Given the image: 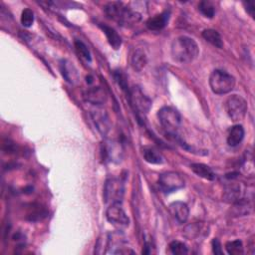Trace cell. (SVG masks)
<instances>
[{
    "instance_id": "7402d4cb",
    "label": "cell",
    "mask_w": 255,
    "mask_h": 255,
    "mask_svg": "<svg viewBox=\"0 0 255 255\" xmlns=\"http://www.w3.org/2000/svg\"><path fill=\"white\" fill-rule=\"evenodd\" d=\"M143 157L146 161L152 164H160L163 162L161 154L157 149L152 147H148L143 150Z\"/></svg>"
},
{
    "instance_id": "603a6c76",
    "label": "cell",
    "mask_w": 255,
    "mask_h": 255,
    "mask_svg": "<svg viewBox=\"0 0 255 255\" xmlns=\"http://www.w3.org/2000/svg\"><path fill=\"white\" fill-rule=\"evenodd\" d=\"M198 11L206 18H212L216 14V7L210 1H201L198 4Z\"/></svg>"
},
{
    "instance_id": "f1b7e54d",
    "label": "cell",
    "mask_w": 255,
    "mask_h": 255,
    "mask_svg": "<svg viewBox=\"0 0 255 255\" xmlns=\"http://www.w3.org/2000/svg\"><path fill=\"white\" fill-rule=\"evenodd\" d=\"M212 251L216 254H223L222 250V244L218 238H215L212 240Z\"/></svg>"
},
{
    "instance_id": "2e32d148",
    "label": "cell",
    "mask_w": 255,
    "mask_h": 255,
    "mask_svg": "<svg viewBox=\"0 0 255 255\" xmlns=\"http://www.w3.org/2000/svg\"><path fill=\"white\" fill-rule=\"evenodd\" d=\"M244 129L241 125H235L233 126L230 131L229 134L227 136V144L229 147H237L238 145L241 144V142L244 139Z\"/></svg>"
},
{
    "instance_id": "44dd1931",
    "label": "cell",
    "mask_w": 255,
    "mask_h": 255,
    "mask_svg": "<svg viewBox=\"0 0 255 255\" xmlns=\"http://www.w3.org/2000/svg\"><path fill=\"white\" fill-rule=\"evenodd\" d=\"M203 39L210 43L212 46L222 49L223 47V41L221 34L214 29H205L202 32Z\"/></svg>"
},
{
    "instance_id": "277c9868",
    "label": "cell",
    "mask_w": 255,
    "mask_h": 255,
    "mask_svg": "<svg viewBox=\"0 0 255 255\" xmlns=\"http://www.w3.org/2000/svg\"><path fill=\"white\" fill-rule=\"evenodd\" d=\"M209 86L215 94L225 95L234 89L235 78L229 73L218 69L210 74Z\"/></svg>"
},
{
    "instance_id": "4dcf8cb0",
    "label": "cell",
    "mask_w": 255,
    "mask_h": 255,
    "mask_svg": "<svg viewBox=\"0 0 255 255\" xmlns=\"http://www.w3.org/2000/svg\"><path fill=\"white\" fill-rule=\"evenodd\" d=\"M243 4H244V6L246 8L247 13H249L251 17H254V10H255L254 2H244Z\"/></svg>"
},
{
    "instance_id": "5b68a950",
    "label": "cell",
    "mask_w": 255,
    "mask_h": 255,
    "mask_svg": "<svg viewBox=\"0 0 255 255\" xmlns=\"http://www.w3.org/2000/svg\"><path fill=\"white\" fill-rule=\"evenodd\" d=\"M104 199L106 203H121L125 194V184L120 178H111L104 187Z\"/></svg>"
},
{
    "instance_id": "cb8c5ba5",
    "label": "cell",
    "mask_w": 255,
    "mask_h": 255,
    "mask_svg": "<svg viewBox=\"0 0 255 255\" xmlns=\"http://www.w3.org/2000/svg\"><path fill=\"white\" fill-rule=\"evenodd\" d=\"M225 249H226L227 253L230 255H241L244 252L242 241L239 239H236L233 241H228L225 244Z\"/></svg>"
},
{
    "instance_id": "3957f363",
    "label": "cell",
    "mask_w": 255,
    "mask_h": 255,
    "mask_svg": "<svg viewBox=\"0 0 255 255\" xmlns=\"http://www.w3.org/2000/svg\"><path fill=\"white\" fill-rule=\"evenodd\" d=\"M105 13L109 18L121 25L129 26L141 20V14L127 7L122 2H110L105 6Z\"/></svg>"
},
{
    "instance_id": "f546056e",
    "label": "cell",
    "mask_w": 255,
    "mask_h": 255,
    "mask_svg": "<svg viewBox=\"0 0 255 255\" xmlns=\"http://www.w3.org/2000/svg\"><path fill=\"white\" fill-rule=\"evenodd\" d=\"M2 150H3L5 153H13V152L15 151V144L7 140L6 142H3Z\"/></svg>"
},
{
    "instance_id": "9c48e42d",
    "label": "cell",
    "mask_w": 255,
    "mask_h": 255,
    "mask_svg": "<svg viewBox=\"0 0 255 255\" xmlns=\"http://www.w3.org/2000/svg\"><path fill=\"white\" fill-rule=\"evenodd\" d=\"M102 155L105 160L110 162L119 163L124 157L123 145L115 140H108L102 145Z\"/></svg>"
},
{
    "instance_id": "e0dca14e",
    "label": "cell",
    "mask_w": 255,
    "mask_h": 255,
    "mask_svg": "<svg viewBox=\"0 0 255 255\" xmlns=\"http://www.w3.org/2000/svg\"><path fill=\"white\" fill-rule=\"evenodd\" d=\"M148 63V57L143 49H136L131 55V66L137 71L141 72Z\"/></svg>"
},
{
    "instance_id": "7a4b0ae2",
    "label": "cell",
    "mask_w": 255,
    "mask_h": 255,
    "mask_svg": "<svg viewBox=\"0 0 255 255\" xmlns=\"http://www.w3.org/2000/svg\"><path fill=\"white\" fill-rule=\"evenodd\" d=\"M158 119L165 134L181 142L179 131L182 127V116L180 112L173 107H162L158 112Z\"/></svg>"
},
{
    "instance_id": "6da1fadb",
    "label": "cell",
    "mask_w": 255,
    "mask_h": 255,
    "mask_svg": "<svg viewBox=\"0 0 255 255\" xmlns=\"http://www.w3.org/2000/svg\"><path fill=\"white\" fill-rule=\"evenodd\" d=\"M172 58L180 64L192 62L199 54V48L196 42L188 36L177 37L171 47Z\"/></svg>"
},
{
    "instance_id": "52a82bcc",
    "label": "cell",
    "mask_w": 255,
    "mask_h": 255,
    "mask_svg": "<svg viewBox=\"0 0 255 255\" xmlns=\"http://www.w3.org/2000/svg\"><path fill=\"white\" fill-rule=\"evenodd\" d=\"M225 110L232 121L238 122L242 120L247 113V102L241 96L232 95L228 97L225 102Z\"/></svg>"
},
{
    "instance_id": "8fae6325",
    "label": "cell",
    "mask_w": 255,
    "mask_h": 255,
    "mask_svg": "<svg viewBox=\"0 0 255 255\" xmlns=\"http://www.w3.org/2000/svg\"><path fill=\"white\" fill-rule=\"evenodd\" d=\"M91 115L97 130L102 136L106 137L112 128V124L107 111L101 106H96V108L92 110Z\"/></svg>"
},
{
    "instance_id": "ffe728a7",
    "label": "cell",
    "mask_w": 255,
    "mask_h": 255,
    "mask_svg": "<svg viewBox=\"0 0 255 255\" xmlns=\"http://www.w3.org/2000/svg\"><path fill=\"white\" fill-rule=\"evenodd\" d=\"M241 187L239 184H231L226 187L223 198L225 201L230 203H236L239 200L243 199L241 197Z\"/></svg>"
},
{
    "instance_id": "83f0119b",
    "label": "cell",
    "mask_w": 255,
    "mask_h": 255,
    "mask_svg": "<svg viewBox=\"0 0 255 255\" xmlns=\"http://www.w3.org/2000/svg\"><path fill=\"white\" fill-rule=\"evenodd\" d=\"M199 230H200V226L196 223H193V224H191V225L186 227V229L184 231V234L187 238L193 239L199 234Z\"/></svg>"
},
{
    "instance_id": "ba28073f",
    "label": "cell",
    "mask_w": 255,
    "mask_h": 255,
    "mask_svg": "<svg viewBox=\"0 0 255 255\" xmlns=\"http://www.w3.org/2000/svg\"><path fill=\"white\" fill-rule=\"evenodd\" d=\"M106 218L109 223L118 227H127L130 224V219L121 203L110 204L106 211Z\"/></svg>"
},
{
    "instance_id": "ac0fdd59",
    "label": "cell",
    "mask_w": 255,
    "mask_h": 255,
    "mask_svg": "<svg viewBox=\"0 0 255 255\" xmlns=\"http://www.w3.org/2000/svg\"><path fill=\"white\" fill-rule=\"evenodd\" d=\"M99 26L105 33L109 44L112 46V48H114L115 50H118L122 45V38L120 37V35L116 32L115 29H113L112 27H110L108 25L99 24Z\"/></svg>"
},
{
    "instance_id": "7c38bea8",
    "label": "cell",
    "mask_w": 255,
    "mask_h": 255,
    "mask_svg": "<svg viewBox=\"0 0 255 255\" xmlns=\"http://www.w3.org/2000/svg\"><path fill=\"white\" fill-rule=\"evenodd\" d=\"M84 100L94 106H102L107 102L108 94L106 90L100 86L91 87L83 94Z\"/></svg>"
},
{
    "instance_id": "484cf974",
    "label": "cell",
    "mask_w": 255,
    "mask_h": 255,
    "mask_svg": "<svg viewBox=\"0 0 255 255\" xmlns=\"http://www.w3.org/2000/svg\"><path fill=\"white\" fill-rule=\"evenodd\" d=\"M168 247H169V252L175 255H183V254L189 253V249H188L187 245L178 240H175L169 243Z\"/></svg>"
},
{
    "instance_id": "8992f818",
    "label": "cell",
    "mask_w": 255,
    "mask_h": 255,
    "mask_svg": "<svg viewBox=\"0 0 255 255\" xmlns=\"http://www.w3.org/2000/svg\"><path fill=\"white\" fill-rule=\"evenodd\" d=\"M159 189L164 193L175 192L185 187V180L177 172H165L159 178Z\"/></svg>"
},
{
    "instance_id": "9a60e30c",
    "label": "cell",
    "mask_w": 255,
    "mask_h": 255,
    "mask_svg": "<svg viewBox=\"0 0 255 255\" xmlns=\"http://www.w3.org/2000/svg\"><path fill=\"white\" fill-rule=\"evenodd\" d=\"M60 70L65 80L71 84H74L79 79V74L73 63L68 60H62L60 62Z\"/></svg>"
},
{
    "instance_id": "d4e9b609",
    "label": "cell",
    "mask_w": 255,
    "mask_h": 255,
    "mask_svg": "<svg viewBox=\"0 0 255 255\" xmlns=\"http://www.w3.org/2000/svg\"><path fill=\"white\" fill-rule=\"evenodd\" d=\"M75 48L78 52V54L83 58L86 60L87 62H91L92 61V57H91V53L88 49V47L85 45L82 41L80 40H76L75 41Z\"/></svg>"
},
{
    "instance_id": "5bb4252c",
    "label": "cell",
    "mask_w": 255,
    "mask_h": 255,
    "mask_svg": "<svg viewBox=\"0 0 255 255\" xmlns=\"http://www.w3.org/2000/svg\"><path fill=\"white\" fill-rule=\"evenodd\" d=\"M169 11H163L159 14L151 17L147 21V27L152 31H160L162 30L168 23L169 20Z\"/></svg>"
},
{
    "instance_id": "4fadbf2b",
    "label": "cell",
    "mask_w": 255,
    "mask_h": 255,
    "mask_svg": "<svg viewBox=\"0 0 255 255\" xmlns=\"http://www.w3.org/2000/svg\"><path fill=\"white\" fill-rule=\"evenodd\" d=\"M169 211L172 216L176 219V221L183 224L186 223L190 217V208L186 202L183 201H175L169 205Z\"/></svg>"
},
{
    "instance_id": "4316f807",
    "label": "cell",
    "mask_w": 255,
    "mask_h": 255,
    "mask_svg": "<svg viewBox=\"0 0 255 255\" xmlns=\"http://www.w3.org/2000/svg\"><path fill=\"white\" fill-rule=\"evenodd\" d=\"M34 22V13L31 9L29 8H26L22 11V14H21V24L24 26V27H30L32 26Z\"/></svg>"
},
{
    "instance_id": "d6986e66",
    "label": "cell",
    "mask_w": 255,
    "mask_h": 255,
    "mask_svg": "<svg viewBox=\"0 0 255 255\" xmlns=\"http://www.w3.org/2000/svg\"><path fill=\"white\" fill-rule=\"evenodd\" d=\"M191 171L198 177L204 179V180H207V181H215L217 176L216 174L214 173V171L212 169L206 165V164H203V163H192L191 165Z\"/></svg>"
},
{
    "instance_id": "30bf717a",
    "label": "cell",
    "mask_w": 255,
    "mask_h": 255,
    "mask_svg": "<svg viewBox=\"0 0 255 255\" xmlns=\"http://www.w3.org/2000/svg\"><path fill=\"white\" fill-rule=\"evenodd\" d=\"M129 98L133 107L138 111V113L147 114L150 111L152 107V101L144 94L140 87L135 86L130 89Z\"/></svg>"
}]
</instances>
